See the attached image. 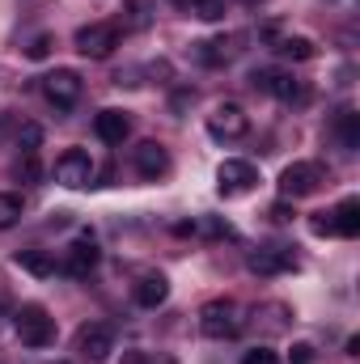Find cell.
I'll return each mask as SVG.
<instances>
[{
  "label": "cell",
  "mask_w": 360,
  "mask_h": 364,
  "mask_svg": "<svg viewBox=\"0 0 360 364\" xmlns=\"http://www.w3.org/2000/svg\"><path fill=\"white\" fill-rule=\"evenodd\" d=\"M13 331L26 348H51L55 343V318L43 305H21L13 318Z\"/></svg>",
  "instance_id": "6da1fadb"
},
{
  "label": "cell",
  "mask_w": 360,
  "mask_h": 364,
  "mask_svg": "<svg viewBox=\"0 0 360 364\" xmlns=\"http://www.w3.org/2000/svg\"><path fill=\"white\" fill-rule=\"evenodd\" d=\"M322 182H327V174H322L318 161H292V166L280 174V195H284V199H309Z\"/></svg>",
  "instance_id": "7a4b0ae2"
},
{
  "label": "cell",
  "mask_w": 360,
  "mask_h": 364,
  "mask_svg": "<svg viewBox=\"0 0 360 364\" xmlns=\"http://www.w3.org/2000/svg\"><path fill=\"white\" fill-rule=\"evenodd\" d=\"M199 331L208 339H233L242 331V318H238V305L233 301H208L199 309Z\"/></svg>",
  "instance_id": "3957f363"
},
{
  "label": "cell",
  "mask_w": 360,
  "mask_h": 364,
  "mask_svg": "<svg viewBox=\"0 0 360 364\" xmlns=\"http://www.w3.org/2000/svg\"><path fill=\"white\" fill-rule=\"evenodd\" d=\"M93 174H97V166H93V157L85 153V149H68V153H60V157H55V182H60V186H68V191L90 186Z\"/></svg>",
  "instance_id": "277c9868"
},
{
  "label": "cell",
  "mask_w": 360,
  "mask_h": 364,
  "mask_svg": "<svg viewBox=\"0 0 360 364\" xmlns=\"http://www.w3.org/2000/svg\"><path fill=\"white\" fill-rule=\"evenodd\" d=\"M73 43H77L81 55H90V60H106V55L119 47V26H110V21H90V26L77 30Z\"/></svg>",
  "instance_id": "5b68a950"
},
{
  "label": "cell",
  "mask_w": 360,
  "mask_h": 364,
  "mask_svg": "<svg viewBox=\"0 0 360 364\" xmlns=\"http://www.w3.org/2000/svg\"><path fill=\"white\" fill-rule=\"evenodd\" d=\"M259 186V170L250 166V161H221V170H216V191L225 195V199H238V195H250Z\"/></svg>",
  "instance_id": "8992f818"
},
{
  "label": "cell",
  "mask_w": 360,
  "mask_h": 364,
  "mask_svg": "<svg viewBox=\"0 0 360 364\" xmlns=\"http://www.w3.org/2000/svg\"><path fill=\"white\" fill-rule=\"evenodd\" d=\"M208 132H212L216 140H242V136L250 132V114H246L238 102H221V106H212V114H208Z\"/></svg>",
  "instance_id": "52a82bcc"
},
{
  "label": "cell",
  "mask_w": 360,
  "mask_h": 364,
  "mask_svg": "<svg viewBox=\"0 0 360 364\" xmlns=\"http://www.w3.org/2000/svg\"><path fill=\"white\" fill-rule=\"evenodd\" d=\"M43 93L55 110H73L77 97H81V77L73 68H55L51 77H43Z\"/></svg>",
  "instance_id": "ba28073f"
},
{
  "label": "cell",
  "mask_w": 360,
  "mask_h": 364,
  "mask_svg": "<svg viewBox=\"0 0 360 364\" xmlns=\"http://www.w3.org/2000/svg\"><path fill=\"white\" fill-rule=\"evenodd\" d=\"M77 352H81L85 360L102 364L115 352V331H110L106 322H85V326L77 331Z\"/></svg>",
  "instance_id": "9c48e42d"
},
{
  "label": "cell",
  "mask_w": 360,
  "mask_h": 364,
  "mask_svg": "<svg viewBox=\"0 0 360 364\" xmlns=\"http://www.w3.org/2000/svg\"><path fill=\"white\" fill-rule=\"evenodd\" d=\"M259 90H268L271 97H280V102H305L309 97V90L292 77V73H275V68H263V73H255L250 77Z\"/></svg>",
  "instance_id": "30bf717a"
},
{
  "label": "cell",
  "mask_w": 360,
  "mask_h": 364,
  "mask_svg": "<svg viewBox=\"0 0 360 364\" xmlns=\"http://www.w3.org/2000/svg\"><path fill=\"white\" fill-rule=\"evenodd\" d=\"M246 267L255 275H280L297 267V255L292 250H280V246H263V250H250L246 255Z\"/></svg>",
  "instance_id": "8fae6325"
},
{
  "label": "cell",
  "mask_w": 360,
  "mask_h": 364,
  "mask_svg": "<svg viewBox=\"0 0 360 364\" xmlns=\"http://www.w3.org/2000/svg\"><path fill=\"white\" fill-rule=\"evenodd\" d=\"M93 132H97V140L102 144H123L127 136H132V119H127V110H97L93 114Z\"/></svg>",
  "instance_id": "7c38bea8"
},
{
  "label": "cell",
  "mask_w": 360,
  "mask_h": 364,
  "mask_svg": "<svg viewBox=\"0 0 360 364\" xmlns=\"http://www.w3.org/2000/svg\"><path fill=\"white\" fill-rule=\"evenodd\" d=\"M136 174H140V178H162V174H170V153H166V144H157V140L136 144Z\"/></svg>",
  "instance_id": "4fadbf2b"
},
{
  "label": "cell",
  "mask_w": 360,
  "mask_h": 364,
  "mask_svg": "<svg viewBox=\"0 0 360 364\" xmlns=\"http://www.w3.org/2000/svg\"><path fill=\"white\" fill-rule=\"evenodd\" d=\"M132 296H136V305L140 309H157V305H166V296H170V279L162 272H149L136 279V288H132Z\"/></svg>",
  "instance_id": "5bb4252c"
},
{
  "label": "cell",
  "mask_w": 360,
  "mask_h": 364,
  "mask_svg": "<svg viewBox=\"0 0 360 364\" xmlns=\"http://www.w3.org/2000/svg\"><path fill=\"white\" fill-rule=\"evenodd\" d=\"M97 246L93 242H77V246H68V259H64V272L73 275V279H85V275L97 267Z\"/></svg>",
  "instance_id": "9a60e30c"
},
{
  "label": "cell",
  "mask_w": 360,
  "mask_h": 364,
  "mask_svg": "<svg viewBox=\"0 0 360 364\" xmlns=\"http://www.w3.org/2000/svg\"><path fill=\"white\" fill-rule=\"evenodd\" d=\"M331 220H335V237H360V199L356 195L339 199V208L331 212Z\"/></svg>",
  "instance_id": "2e32d148"
},
{
  "label": "cell",
  "mask_w": 360,
  "mask_h": 364,
  "mask_svg": "<svg viewBox=\"0 0 360 364\" xmlns=\"http://www.w3.org/2000/svg\"><path fill=\"white\" fill-rule=\"evenodd\" d=\"M13 263H17L21 272H30L34 279H47V275H55V259H51L47 250H17V255H13Z\"/></svg>",
  "instance_id": "e0dca14e"
},
{
  "label": "cell",
  "mask_w": 360,
  "mask_h": 364,
  "mask_svg": "<svg viewBox=\"0 0 360 364\" xmlns=\"http://www.w3.org/2000/svg\"><path fill=\"white\" fill-rule=\"evenodd\" d=\"M335 136H339V144H344L348 153H356L360 149V114L352 110V106L335 114Z\"/></svg>",
  "instance_id": "ac0fdd59"
},
{
  "label": "cell",
  "mask_w": 360,
  "mask_h": 364,
  "mask_svg": "<svg viewBox=\"0 0 360 364\" xmlns=\"http://www.w3.org/2000/svg\"><path fill=\"white\" fill-rule=\"evenodd\" d=\"M275 51H280L284 60H314V55H318L314 38H305V34H288V38H280Z\"/></svg>",
  "instance_id": "d6986e66"
},
{
  "label": "cell",
  "mask_w": 360,
  "mask_h": 364,
  "mask_svg": "<svg viewBox=\"0 0 360 364\" xmlns=\"http://www.w3.org/2000/svg\"><path fill=\"white\" fill-rule=\"evenodd\" d=\"M195 55H199V64L216 68L229 60V38H203V43H195Z\"/></svg>",
  "instance_id": "ffe728a7"
},
{
  "label": "cell",
  "mask_w": 360,
  "mask_h": 364,
  "mask_svg": "<svg viewBox=\"0 0 360 364\" xmlns=\"http://www.w3.org/2000/svg\"><path fill=\"white\" fill-rule=\"evenodd\" d=\"M21 220V199L13 191H0V229H13Z\"/></svg>",
  "instance_id": "44dd1931"
},
{
  "label": "cell",
  "mask_w": 360,
  "mask_h": 364,
  "mask_svg": "<svg viewBox=\"0 0 360 364\" xmlns=\"http://www.w3.org/2000/svg\"><path fill=\"white\" fill-rule=\"evenodd\" d=\"M17 144H21V153H38V144H43V127H38V123H21Z\"/></svg>",
  "instance_id": "7402d4cb"
},
{
  "label": "cell",
  "mask_w": 360,
  "mask_h": 364,
  "mask_svg": "<svg viewBox=\"0 0 360 364\" xmlns=\"http://www.w3.org/2000/svg\"><path fill=\"white\" fill-rule=\"evenodd\" d=\"M13 174L21 182H38L43 178V170H38V157L34 153H26V157H17V166H13Z\"/></svg>",
  "instance_id": "603a6c76"
},
{
  "label": "cell",
  "mask_w": 360,
  "mask_h": 364,
  "mask_svg": "<svg viewBox=\"0 0 360 364\" xmlns=\"http://www.w3.org/2000/svg\"><path fill=\"white\" fill-rule=\"evenodd\" d=\"M191 9H195V17H203V21H221V17H225V0H191Z\"/></svg>",
  "instance_id": "cb8c5ba5"
},
{
  "label": "cell",
  "mask_w": 360,
  "mask_h": 364,
  "mask_svg": "<svg viewBox=\"0 0 360 364\" xmlns=\"http://www.w3.org/2000/svg\"><path fill=\"white\" fill-rule=\"evenodd\" d=\"M309 233H314V237H335V220H331V212H314V216H309Z\"/></svg>",
  "instance_id": "d4e9b609"
},
{
  "label": "cell",
  "mask_w": 360,
  "mask_h": 364,
  "mask_svg": "<svg viewBox=\"0 0 360 364\" xmlns=\"http://www.w3.org/2000/svg\"><path fill=\"white\" fill-rule=\"evenodd\" d=\"M127 364H179L170 352H132Z\"/></svg>",
  "instance_id": "484cf974"
},
{
  "label": "cell",
  "mask_w": 360,
  "mask_h": 364,
  "mask_svg": "<svg viewBox=\"0 0 360 364\" xmlns=\"http://www.w3.org/2000/svg\"><path fill=\"white\" fill-rule=\"evenodd\" d=\"M242 364H280V352H275V348H250V352L242 356Z\"/></svg>",
  "instance_id": "4316f807"
},
{
  "label": "cell",
  "mask_w": 360,
  "mask_h": 364,
  "mask_svg": "<svg viewBox=\"0 0 360 364\" xmlns=\"http://www.w3.org/2000/svg\"><path fill=\"white\" fill-rule=\"evenodd\" d=\"M26 55H30V60H47V55H51V34H38Z\"/></svg>",
  "instance_id": "83f0119b"
},
{
  "label": "cell",
  "mask_w": 360,
  "mask_h": 364,
  "mask_svg": "<svg viewBox=\"0 0 360 364\" xmlns=\"http://www.w3.org/2000/svg\"><path fill=\"white\" fill-rule=\"evenodd\" d=\"M292 364H314V348L309 343H292Z\"/></svg>",
  "instance_id": "f1b7e54d"
}]
</instances>
